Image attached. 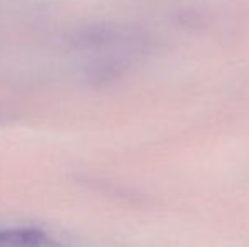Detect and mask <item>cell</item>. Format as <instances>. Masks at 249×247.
Masks as SVG:
<instances>
[{
  "label": "cell",
  "instance_id": "1",
  "mask_svg": "<svg viewBox=\"0 0 249 247\" xmlns=\"http://www.w3.org/2000/svg\"><path fill=\"white\" fill-rule=\"evenodd\" d=\"M0 247H59L43 231L29 227L0 229Z\"/></svg>",
  "mask_w": 249,
  "mask_h": 247
}]
</instances>
